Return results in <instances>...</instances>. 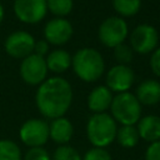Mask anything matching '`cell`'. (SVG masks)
Masks as SVG:
<instances>
[{"mask_svg": "<svg viewBox=\"0 0 160 160\" xmlns=\"http://www.w3.org/2000/svg\"><path fill=\"white\" fill-rule=\"evenodd\" d=\"M118 122L108 112L92 114L86 122V136L94 148L106 149L116 139Z\"/></svg>", "mask_w": 160, "mask_h": 160, "instance_id": "obj_3", "label": "cell"}, {"mask_svg": "<svg viewBox=\"0 0 160 160\" xmlns=\"http://www.w3.org/2000/svg\"><path fill=\"white\" fill-rule=\"evenodd\" d=\"M35 42L36 41L30 32L25 30H18L8 35L4 42V49L10 58L22 60L34 52Z\"/></svg>", "mask_w": 160, "mask_h": 160, "instance_id": "obj_9", "label": "cell"}, {"mask_svg": "<svg viewBox=\"0 0 160 160\" xmlns=\"http://www.w3.org/2000/svg\"><path fill=\"white\" fill-rule=\"evenodd\" d=\"M4 16H5V11H4V6H2V4L0 2V25H1V22H2V20H4Z\"/></svg>", "mask_w": 160, "mask_h": 160, "instance_id": "obj_29", "label": "cell"}, {"mask_svg": "<svg viewBox=\"0 0 160 160\" xmlns=\"http://www.w3.org/2000/svg\"><path fill=\"white\" fill-rule=\"evenodd\" d=\"M150 69L154 75L160 78V48H156L150 56Z\"/></svg>", "mask_w": 160, "mask_h": 160, "instance_id": "obj_27", "label": "cell"}, {"mask_svg": "<svg viewBox=\"0 0 160 160\" xmlns=\"http://www.w3.org/2000/svg\"><path fill=\"white\" fill-rule=\"evenodd\" d=\"M142 105L130 91L115 94L110 105L112 119L120 125H135L142 112Z\"/></svg>", "mask_w": 160, "mask_h": 160, "instance_id": "obj_4", "label": "cell"}, {"mask_svg": "<svg viewBox=\"0 0 160 160\" xmlns=\"http://www.w3.org/2000/svg\"><path fill=\"white\" fill-rule=\"evenodd\" d=\"M112 8L120 18H131L139 12L141 0H112Z\"/></svg>", "mask_w": 160, "mask_h": 160, "instance_id": "obj_19", "label": "cell"}, {"mask_svg": "<svg viewBox=\"0 0 160 160\" xmlns=\"http://www.w3.org/2000/svg\"><path fill=\"white\" fill-rule=\"evenodd\" d=\"M71 68L80 80L85 82H94L104 75L105 61L96 49L82 48L72 55Z\"/></svg>", "mask_w": 160, "mask_h": 160, "instance_id": "obj_2", "label": "cell"}, {"mask_svg": "<svg viewBox=\"0 0 160 160\" xmlns=\"http://www.w3.org/2000/svg\"><path fill=\"white\" fill-rule=\"evenodd\" d=\"M74 34V28L66 18H54L44 26V40L48 44L61 46L66 44Z\"/></svg>", "mask_w": 160, "mask_h": 160, "instance_id": "obj_11", "label": "cell"}, {"mask_svg": "<svg viewBox=\"0 0 160 160\" xmlns=\"http://www.w3.org/2000/svg\"><path fill=\"white\" fill-rule=\"evenodd\" d=\"M20 78L21 80L30 86H39L42 81L48 79V66L45 58L36 54H31L21 60L20 64Z\"/></svg>", "mask_w": 160, "mask_h": 160, "instance_id": "obj_6", "label": "cell"}, {"mask_svg": "<svg viewBox=\"0 0 160 160\" xmlns=\"http://www.w3.org/2000/svg\"><path fill=\"white\" fill-rule=\"evenodd\" d=\"M19 138L28 148L42 146L49 140V124L42 119H29L21 124Z\"/></svg>", "mask_w": 160, "mask_h": 160, "instance_id": "obj_8", "label": "cell"}, {"mask_svg": "<svg viewBox=\"0 0 160 160\" xmlns=\"http://www.w3.org/2000/svg\"><path fill=\"white\" fill-rule=\"evenodd\" d=\"M72 102V88L61 76L48 78L42 81L35 94V104L39 112L48 119L64 116Z\"/></svg>", "mask_w": 160, "mask_h": 160, "instance_id": "obj_1", "label": "cell"}, {"mask_svg": "<svg viewBox=\"0 0 160 160\" xmlns=\"http://www.w3.org/2000/svg\"><path fill=\"white\" fill-rule=\"evenodd\" d=\"M136 99L141 105L152 106L160 102V82L155 79H146L136 88Z\"/></svg>", "mask_w": 160, "mask_h": 160, "instance_id": "obj_15", "label": "cell"}, {"mask_svg": "<svg viewBox=\"0 0 160 160\" xmlns=\"http://www.w3.org/2000/svg\"><path fill=\"white\" fill-rule=\"evenodd\" d=\"M134 56V51L130 45H126L125 42L118 45L114 48V59L118 61V64L128 65L131 62Z\"/></svg>", "mask_w": 160, "mask_h": 160, "instance_id": "obj_23", "label": "cell"}, {"mask_svg": "<svg viewBox=\"0 0 160 160\" xmlns=\"http://www.w3.org/2000/svg\"><path fill=\"white\" fill-rule=\"evenodd\" d=\"M82 160H112L110 152L104 148H91L89 149L85 155L82 156Z\"/></svg>", "mask_w": 160, "mask_h": 160, "instance_id": "obj_24", "label": "cell"}, {"mask_svg": "<svg viewBox=\"0 0 160 160\" xmlns=\"http://www.w3.org/2000/svg\"><path fill=\"white\" fill-rule=\"evenodd\" d=\"M139 132L135 125H121L116 131V141L121 148L131 149L139 142Z\"/></svg>", "mask_w": 160, "mask_h": 160, "instance_id": "obj_18", "label": "cell"}, {"mask_svg": "<svg viewBox=\"0 0 160 160\" xmlns=\"http://www.w3.org/2000/svg\"><path fill=\"white\" fill-rule=\"evenodd\" d=\"M34 54L45 58L49 54V44L45 40H39L35 42V48H34Z\"/></svg>", "mask_w": 160, "mask_h": 160, "instance_id": "obj_28", "label": "cell"}, {"mask_svg": "<svg viewBox=\"0 0 160 160\" xmlns=\"http://www.w3.org/2000/svg\"><path fill=\"white\" fill-rule=\"evenodd\" d=\"M72 56L64 49H55L45 56L48 70L54 74H62L71 66Z\"/></svg>", "mask_w": 160, "mask_h": 160, "instance_id": "obj_17", "label": "cell"}, {"mask_svg": "<svg viewBox=\"0 0 160 160\" xmlns=\"http://www.w3.org/2000/svg\"><path fill=\"white\" fill-rule=\"evenodd\" d=\"M129 35V28L125 21V19L120 16H109L101 24L98 29V38L99 41L110 49H114L115 46L125 42L126 38Z\"/></svg>", "mask_w": 160, "mask_h": 160, "instance_id": "obj_5", "label": "cell"}, {"mask_svg": "<svg viewBox=\"0 0 160 160\" xmlns=\"http://www.w3.org/2000/svg\"><path fill=\"white\" fill-rule=\"evenodd\" d=\"M46 6L55 18H65L72 11L74 0H46Z\"/></svg>", "mask_w": 160, "mask_h": 160, "instance_id": "obj_21", "label": "cell"}, {"mask_svg": "<svg viewBox=\"0 0 160 160\" xmlns=\"http://www.w3.org/2000/svg\"><path fill=\"white\" fill-rule=\"evenodd\" d=\"M12 9L15 16L24 24H38L48 12L46 0H14Z\"/></svg>", "mask_w": 160, "mask_h": 160, "instance_id": "obj_10", "label": "cell"}, {"mask_svg": "<svg viewBox=\"0 0 160 160\" xmlns=\"http://www.w3.org/2000/svg\"><path fill=\"white\" fill-rule=\"evenodd\" d=\"M136 129L140 139L148 142L160 140V116L152 114L141 116L136 122Z\"/></svg>", "mask_w": 160, "mask_h": 160, "instance_id": "obj_16", "label": "cell"}, {"mask_svg": "<svg viewBox=\"0 0 160 160\" xmlns=\"http://www.w3.org/2000/svg\"><path fill=\"white\" fill-rule=\"evenodd\" d=\"M74 135V126L72 122L65 118L60 116L52 119L49 124V139L59 145H66Z\"/></svg>", "mask_w": 160, "mask_h": 160, "instance_id": "obj_14", "label": "cell"}, {"mask_svg": "<svg viewBox=\"0 0 160 160\" xmlns=\"http://www.w3.org/2000/svg\"><path fill=\"white\" fill-rule=\"evenodd\" d=\"M112 98V91L106 85H98L92 88L88 95V108L92 114L106 112V110L110 109Z\"/></svg>", "mask_w": 160, "mask_h": 160, "instance_id": "obj_13", "label": "cell"}, {"mask_svg": "<svg viewBox=\"0 0 160 160\" xmlns=\"http://www.w3.org/2000/svg\"><path fill=\"white\" fill-rule=\"evenodd\" d=\"M24 160H51V155L42 146L29 148L24 156Z\"/></svg>", "mask_w": 160, "mask_h": 160, "instance_id": "obj_25", "label": "cell"}, {"mask_svg": "<svg viewBox=\"0 0 160 160\" xmlns=\"http://www.w3.org/2000/svg\"><path fill=\"white\" fill-rule=\"evenodd\" d=\"M129 40L132 51L141 55L151 54L158 48L159 32L150 24H140L130 32Z\"/></svg>", "mask_w": 160, "mask_h": 160, "instance_id": "obj_7", "label": "cell"}, {"mask_svg": "<svg viewBox=\"0 0 160 160\" xmlns=\"http://www.w3.org/2000/svg\"><path fill=\"white\" fill-rule=\"evenodd\" d=\"M0 160H22L19 145L9 139L0 140Z\"/></svg>", "mask_w": 160, "mask_h": 160, "instance_id": "obj_20", "label": "cell"}, {"mask_svg": "<svg viewBox=\"0 0 160 160\" xmlns=\"http://www.w3.org/2000/svg\"><path fill=\"white\" fill-rule=\"evenodd\" d=\"M51 160H82V156L75 148L66 144V145H59L54 150L51 155Z\"/></svg>", "mask_w": 160, "mask_h": 160, "instance_id": "obj_22", "label": "cell"}, {"mask_svg": "<svg viewBox=\"0 0 160 160\" xmlns=\"http://www.w3.org/2000/svg\"><path fill=\"white\" fill-rule=\"evenodd\" d=\"M145 160H160V140L150 142L145 151Z\"/></svg>", "mask_w": 160, "mask_h": 160, "instance_id": "obj_26", "label": "cell"}, {"mask_svg": "<svg viewBox=\"0 0 160 160\" xmlns=\"http://www.w3.org/2000/svg\"><path fill=\"white\" fill-rule=\"evenodd\" d=\"M135 72L129 65H114L111 66L105 76L106 86L115 94L129 91V89L134 85Z\"/></svg>", "mask_w": 160, "mask_h": 160, "instance_id": "obj_12", "label": "cell"}]
</instances>
